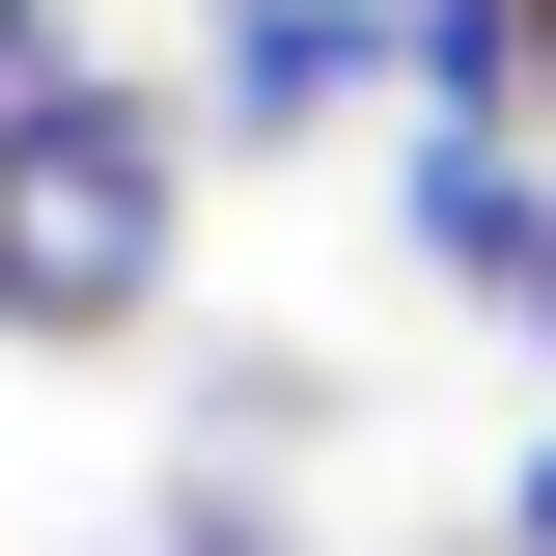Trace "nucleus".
Wrapping results in <instances>:
<instances>
[{
	"instance_id": "nucleus-1",
	"label": "nucleus",
	"mask_w": 556,
	"mask_h": 556,
	"mask_svg": "<svg viewBox=\"0 0 556 556\" xmlns=\"http://www.w3.org/2000/svg\"><path fill=\"white\" fill-rule=\"evenodd\" d=\"M167 251H195V112L112 56L0 84V334L28 362H112L139 306H167Z\"/></svg>"
},
{
	"instance_id": "nucleus-2",
	"label": "nucleus",
	"mask_w": 556,
	"mask_h": 556,
	"mask_svg": "<svg viewBox=\"0 0 556 556\" xmlns=\"http://www.w3.org/2000/svg\"><path fill=\"white\" fill-rule=\"evenodd\" d=\"M334 112H417V0H223V56H195L223 167H306Z\"/></svg>"
},
{
	"instance_id": "nucleus-3",
	"label": "nucleus",
	"mask_w": 556,
	"mask_h": 556,
	"mask_svg": "<svg viewBox=\"0 0 556 556\" xmlns=\"http://www.w3.org/2000/svg\"><path fill=\"white\" fill-rule=\"evenodd\" d=\"M390 223H417L445 306H501V334L556 362V139H445V112H417V139H390Z\"/></svg>"
},
{
	"instance_id": "nucleus-4",
	"label": "nucleus",
	"mask_w": 556,
	"mask_h": 556,
	"mask_svg": "<svg viewBox=\"0 0 556 556\" xmlns=\"http://www.w3.org/2000/svg\"><path fill=\"white\" fill-rule=\"evenodd\" d=\"M501 556H556V417H529V473H501Z\"/></svg>"
},
{
	"instance_id": "nucleus-5",
	"label": "nucleus",
	"mask_w": 556,
	"mask_h": 556,
	"mask_svg": "<svg viewBox=\"0 0 556 556\" xmlns=\"http://www.w3.org/2000/svg\"><path fill=\"white\" fill-rule=\"evenodd\" d=\"M56 56H84V28H56V0H0V84H56Z\"/></svg>"
},
{
	"instance_id": "nucleus-6",
	"label": "nucleus",
	"mask_w": 556,
	"mask_h": 556,
	"mask_svg": "<svg viewBox=\"0 0 556 556\" xmlns=\"http://www.w3.org/2000/svg\"><path fill=\"white\" fill-rule=\"evenodd\" d=\"M139 556H251V501H167V529H139Z\"/></svg>"
},
{
	"instance_id": "nucleus-7",
	"label": "nucleus",
	"mask_w": 556,
	"mask_h": 556,
	"mask_svg": "<svg viewBox=\"0 0 556 556\" xmlns=\"http://www.w3.org/2000/svg\"><path fill=\"white\" fill-rule=\"evenodd\" d=\"M529 139H556V0H529Z\"/></svg>"
}]
</instances>
